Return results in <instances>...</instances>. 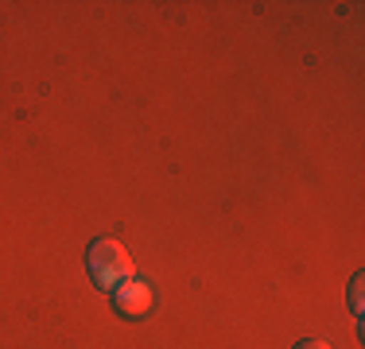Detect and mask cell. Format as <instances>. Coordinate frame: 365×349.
Instances as JSON below:
<instances>
[{"label":"cell","instance_id":"1","mask_svg":"<svg viewBox=\"0 0 365 349\" xmlns=\"http://www.w3.org/2000/svg\"><path fill=\"white\" fill-rule=\"evenodd\" d=\"M86 264H90V276L98 287H117L125 283V279H133V256H128V249L120 241L113 237H101L90 244V252H86Z\"/></svg>","mask_w":365,"mask_h":349},{"label":"cell","instance_id":"2","mask_svg":"<svg viewBox=\"0 0 365 349\" xmlns=\"http://www.w3.org/2000/svg\"><path fill=\"white\" fill-rule=\"evenodd\" d=\"M113 311L117 314H125V318H140V314H148V307H152V287L144 283V279H125V283H117L113 287Z\"/></svg>","mask_w":365,"mask_h":349},{"label":"cell","instance_id":"3","mask_svg":"<svg viewBox=\"0 0 365 349\" xmlns=\"http://www.w3.org/2000/svg\"><path fill=\"white\" fill-rule=\"evenodd\" d=\"M350 299H354V314H361V276H354V291H350Z\"/></svg>","mask_w":365,"mask_h":349},{"label":"cell","instance_id":"4","mask_svg":"<svg viewBox=\"0 0 365 349\" xmlns=\"http://www.w3.org/2000/svg\"><path fill=\"white\" fill-rule=\"evenodd\" d=\"M295 349H330L327 342H319V338H307V342H299Z\"/></svg>","mask_w":365,"mask_h":349}]
</instances>
